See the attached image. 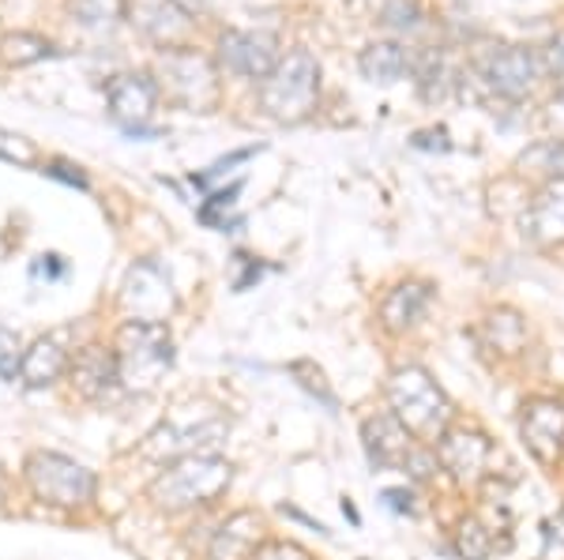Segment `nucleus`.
Segmentation results:
<instances>
[{"mask_svg": "<svg viewBox=\"0 0 564 560\" xmlns=\"http://www.w3.org/2000/svg\"><path fill=\"white\" fill-rule=\"evenodd\" d=\"M218 61L226 72L245 79H268L279 68V42L263 31H226L218 39Z\"/></svg>", "mask_w": 564, "mask_h": 560, "instance_id": "obj_7", "label": "nucleus"}, {"mask_svg": "<svg viewBox=\"0 0 564 560\" xmlns=\"http://www.w3.org/2000/svg\"><path fill=\"white\" fill-rule=\"evenodd\" d=\"M523 444L531 448V455L539 463H557L564 451V403L557 399H534L523 406Z\"/></svg>", "mask_w": 564, "mask_h": 560, "instance_id": "obj_10", "label": "nucleus"}, {"mask_svg": "<svg viewBox=\"0 0 564 560\" xmlns=\"http://www.w3.org/2000/svg\"><path fill=\"white\" fill-rule=\"evenodd\" d=\"M117 373L129 392H154L162 376L174 365V339L166 323H140L124 320L117 331Z\"/></svg>", "mask_w": 564, "mask_h": 560, "instance_id": "obj_3", "label": "nucleus"}, {"mask_svg": "<svg viewBox=\"0 0 564 560\" xmlns=\"http://www.w3.org/2000/svg\"><path fill=\"white\" fill-rule=\"evenodd\" d=\"M302 369L308 373V381H302V384H305L313 395H321V403H324V406H332V410H335V395L327 392V384H324V373H321V369H313V365H308V361H302Z\"/></svg>", "mask_w": 564, "mask_h": 560, "instance_id": "obj_31", "label": "nucleus"}, {"mask_svg": "<svg viewBox=\"0 0 564 560\" xmlns=\"http://www.w3.org/2000/svg\"><path fill=\"white\" fill-rule=\"evenodd\" d=\"M0 158L20 162V166H34L39 151H34V143H31V140H23L20 132H4V129H0Z\"/></svg>", "mask_w": 564, "mask_h": 560, "instance_id": "obj_24", "label": "nucleus"}, {"mask_svg": "<svg viewBox=\"0 0 564 560\" xmlns=\"http://www.w3.org/2000/svg\"><path fill=\"white\" fill-rule=\"evenodd\" d=\"M72 384L84 399H113L121 392V373H117V354L113 350H102V347H87L84 354L72 361Z\"/></svg>", "mask_w": 564, "mask_h": 560, "instance_id": "obj_14", "label": "nucleus"}, {"mask_svg": "<svg viewBox=\"0 0 564 560\" xmlns=\"http://www.w3.org/2000/svg\"><path fill=\"white\" fill-rule=\"evenodd\" d=\"M406 68H411V61H406V53L395 42H372L361 53V72L372 84H395V79L406 76Z\"/></svg>", "mask_w": 564, "mask_h": 560, "instance_id": "obj_18", "label": "nucleus"}, {"mask_svg": "<svg viewBox=\"0 0 564 560\" xmlns=\"http://www.w3.org/2000/svg\"><path fill=\"white\" fill-rule=\"evenodd\" d=\"M388 403H391V414L414 432V440L436 444V440L448 432L452 403H448V395L441 392V384H436L422 365H406V369H395V373H391Z\"/></svg>", "mask_w": 564, "mask_h": 560, "instance_id": "obj_1", "label": "nucleus"}, {"mask_svg": "<svg viewBox=\"0 0 564 560\" xmlns=\"http://www.w3.org/2000/svg\"><path fill=\"white\" fill-rule=\"evenodd\" d=\"M263 546L260 541V516L252 512H238L215 530L207 560H252V553Z\"/></svg>", "mask_w": 564, "mask_h": 560, "instance_id": "obj_15", "label": "nucleus"}, {"mask_svg": "<svg viewBox=\"0 0 564 560\" xmlns=\"http://www.w3.org/2000/svg\"><path fill=\"white\" fill-rule=\"evenodd\" d=\"M177 4H181V8H188V12H196V8L204 4V0H177Z\"/></svg>", "mask_w": 564, "mask_h": 560, "instance_id": "obj_35", "label": "nucleus"}, {"mask_svg": "<svg viewBox=\"0 0 564 560\" xmlns=\"http://www.w3.org/2000/svg\"><path fill=\"white\" fill-rule=\"evenodd\" d=\"M497 549V535L481 516H467L456 530V553L463 560H489Z\"/></svg>", "mask_w": 564, "mask_h": 560, "instance_id": "obj_19", "label": "nucleus"}, {"mask_svg": "<svg viewBox=\"0 0 564 560\" xmlns=\"http://www.w3.org/2000/svg\"><path fill=\"white\" fill-rule=\"evenodd\" d=\"M109 113L121 129L129 132H148V121L154 113V84L148 76H117L109 84Z\"/></svg>", "mask_w": 564, "mask_h": 560, "instance_id": "obj_13", "label": "nucleus"}, {"mask_svg": "<svg viewBox=\"0 0 564 560\" xmlns=\"http://www.w3.org/2000/svg\"><path fill=\"white\" fill-rule=\"evenodd\" d=\"M45 174H50V177H61V180H68V185H79V188H87V177L79 174V169L65 166V162H53V166H45Z\"/></svg>", "mask_w": 564, "mask_h": 560, "instance_id": "obj_32", "label": "nucleus"}, {"mask_svg": "<svg viewBox=\"0 0 564 560\" xmlns=\"http://www.w3.org/2000/svg\"><path fill=\"white\" fill-rule=\"evenodd\" d=\"M117 12H121V0H76V15L87 26H102L113 23Z\"/></svg>", "mask_w": 564, "mask_h": 560, "instance_id": "obj_23", "label": "nucleus"}, {"mask_svg": "<svg viewBox=\"0 0 564 560\" xmlns=\"http://www.w3.org/2000/svg\"><path fill=\"white\" fill-rule=\"evenodd\" d=\"M436 463L444 466L456 482L463 485H478L481 477L489 474V459H494V444L481 432H467V429H448L441 440L433 444Z\"/></svg>", "mask_w": 564, "mask_h": 560, "instance_id": "obj_9", "label": "nucleus"}, {"mask_svg": "<svg viewBox=\"0 0 564 560\" xmlns=\"http://www.w3.org/2000/svg\"><path fill=\"white\" fill-rule=\"evenodd\" d=\"M430 286L425 283H403L395 286L384 301H380V320H384L388 331H406L414 328L417 320L425 316V309H430Z\"/></svg>", "mask_w": 564, "mask_h": 560, "instance_id": "obj_16", "label": "nucleus"}, {"mask_svg": "<svg viewBox=\"0 0 564 560\" xmlns=\"http://www.w3.org/2000/svg\"><path fill=\"white\" fill-rule=\"evenodd\" d=\"M121 305L129 309L132 320L140 323H162L166 312L174 309V290H170V278L162 275L154 264H140L124 283Z\"/></svg>", "mask_w": 564, "mask_h": 560, "instance_id": "obj_11", "label": "nucleus"}, {"mask_svg": "<svg viewBox=\"0 0 564 560\" xmlns=\"http://www.w3.org/2000/svg\"><path fill=\"white\" fill-rule=\"evenodd\" d=\"M0 53H4V61H12V65H31V61L50 57V42L34 39V34H8Z\"/></svg>", "mask_w": 564, "mask_h": 560, "instance_id": "obj_22", "label": "nucleus"}, {"mask_svg": "<svg viewBox=\"0 0 564 560\" xmlns=\"http://www.w3.org/2000/svg\"><path fill=\"white\" fill-rule=\"evenodd\" d=\"M177 65H188V68L196 72V90H185V102H193V106H207V102H212V98H207V95H215L212 68H207L199 57H193V53H174V57H162V72H166V76H174ZM181 87H193V79H181L177 95H181Z\"/></svg>", "mask_w": 564, "mask_h": 560, "instance_id": "obj_20", "label": "nucleus"}, {"mask_svg": "<svg viewBox=\"0 0 564 560\" xmlns=\"http://www.w3.org/2000/svg\"><path fill=\"white\" fill-rule=\"evenodd\" d=\"M321 98V65L308 50H294L260 84V106L279 124H297L316 110Z\"/></svg>", "mask_w": 564, "mask_h": 560, "instance_id": "obj_4", "label": "nucleus"}, {"mask_svg": "<svg viewBox=\"0 0 564 560\" xmlns=\"http://www.w3.org/2000/svg\"><path fill=\"white\" fill-rule=\"evenodd\" d=\"M478 72L489 90H497L500 98L520 102V98H527L534 90L539 61H534V53L523 50V45H494V50H486L478 57Z\"/></svg>", "mask_w": 564, "mask_h": 560, "instance_id": "obj_6", "label": "nucleus"}, {"mask_svg": "<svg viewBox=\"0 0 564 560\" xmlns=\"http://www.w3.org/2000/svg\"><path fill=\"white\" fill-rule=\"evenodd\" d=\"M252 560H308V553L294 541H263Z\"/></svg>", "mask_w": 564, "mask_h": 560, "instance_id": "obj_28", "label": "nucleus"}, {"mask_svg": "<svg viewBox=\"0 0 564 560\" xmlns=\"http://www.w3.org/2000/svg\"><path fill=\"white\" fill-rule=\"evenodd\" d=\"M384 23L399 26V31H414V26L422 23V12H417L414 0H391L384 8Z\"/></svg>", "mask_w": 564, "mask_h": 560, "instance_id": "obj_27", "label": "nucleus"}, {"mask_svg": "<svg viewBox=\"0 0 564 560\" xmlns=\"http://www.w3.org/2000/svg\"><path fill=\"white\" fill-rule=\"evenodd\" d=\"M414 493L411 490H388L384 493V504L388 508H395V512H414Z\"/></svg>", "mask_w": 564, "mask_h": 560, "instance_id": "obj_33", "label": "nucleus"}, {"mask_svg": "<svg viewBox=\"0 0 564 560\" xmlns=\"http://www.w3.org/2000/svg\"><path fill=\"white\" fill-rule=\"evenodd\" d=\"M23 365V354H20V339L12 336L8 328H0V381H15Z\"/></svg>", "mask_w": 564, "mask_h": 560, "instance_id": "obj_26", "label": "nucleus"}, {"mask_svg": "<svg viewBox=\"0 0 564 560\" xmlns=\"http://www.w3.org/2000/svg\"><path fill=\"white\" fill-rule=\"evenodd\" d=\"M520 166H527L531 174H550V180L564 177V143H557V140L539 143V147H531L520 158Z\"/></svg>", "mask_w": 564, "mask_h": 560, "instance_id": "obj_21", "label": "nucleus"}, {"mask_svg": "<svg viewBox=\"0 0 564 560\" xmlns=\"http://www.w3.org/2000/svg\"><path fill=\"white\" fill-rule=\"evenodd\" d=\"M523 233L542 249L564 245V177L545 180L523 215Z\"/></svg>", "mask_w": 564, "mask_h": 560, "instance_id": "obj_12", "label": "nucleus"}, {"mask_svg": "<svg viewBox=\"0 0 564 560\" xmlns=\"http://www.w3.org/2000/svg\"><path fill=\"white\" fill-rule=\"evenodd\" d=\"M68 369V350L61 347V339H39L31 350L23 354L20 365V381L26 387H45L53 381H61V373Z\"/></svg>", "mask_w": 564, "mask_h": 560, "instance_id": "obj_17", "label": "nucleus"}, {"mask_svg": "<svg viewBox=\"0 0 564 560\" xmlns=\"http://www.w3.org/2000/svg\"><path fill=\"white\" fill-rule=\"evenodd\" d=\"M234 466L218 455H181L177 463H170L166 471L151 482V501L166 512H185L212 504L215 496L230 490Z\"/></svg>", "mask_w": 564, "mask_h": 560, "instance_id": "obj_2", "label": "nucleus"}, {"mask_svg": "<svg viewBox=\"0 0 564 560\" xmlns=\"http://www.w3.org/2000/svg\"><path fill=\"white\" fill-rule=\"evenodd\" d=\"M61 256H42V264H34V275H45V278H53V275H61V264H57Z\"/></svg>", "mask_w": 564, "mask_h": 560, "instance_id": "obj_34", "label": "nucleus"}, {"mask_svg": "<svg viewBox=\"0 0 564 560\" xmlns=\"http://www.w3.org/2000/svg\"><path fill=\"white\" fill-rule=\"evenodd\" d=\"M545 129H550V140L564 143V90L545 106Z\"/></svg>", "mask_w": 564, "mask_h": 560, "instance_id": "obj_30", "label": "nucleus"}, {"mask_svg": "<svg viewBox=\"0 0 564 560\" xmlns=\"http://www.w3.org/2000/svg\"><path fill=\"white\" fill-rule=\"evenodd\" d=\"M361 444H366V455L377 471H406L417 451L414 432L391 410L372 414V418L361 421Z\"/></svg>", "mask_w": 564, "mask_h": 560, "instance_id": "obj_8", "label": "nucleus"}, {"mask_svg": "<svg viewBox=\"0 0 564 560\" xmlns=\"http://www.w3.org/2000/svg\"><path fill=\"white\" fill-rule=\"evenodd\" d=\"M26 485L39 501L53 504V508H84L95 501V474L84 463L61 455V451H34L23 466Z\"/></svg>", "mask_w": 564, "mask_h": 560, "instance_id": "obj_5", "label": "nucleus"}, {"mask_svg": "<svg viewBox=\"0 0 564 560\" xmlns=\"http://www.w3.org/2000/svg\"><path fill=\"white\" fill-rule=\"evenodd\" d=\"M539 560H564V508L557 512V516L545 519Z\"/></svg>", "mask_w": 564, "mask_h": 560, "instance_id": "obj_25", "label": "nucleus"}, {"mask_svg": "<svg viewBox=\"0 0 564 560\" xmlns=\"http://www.w3.org/2000/svg\"><path fill=\"white\" fill-rule=\"evenodd\" d=\"M545 72H550L564 90V34H557V39L545 45Z\"/></svg>", "mask_w": 564, "mask_h": 560, "instance_id": "obj_29", "label": "nucleus"}]
</instances>
